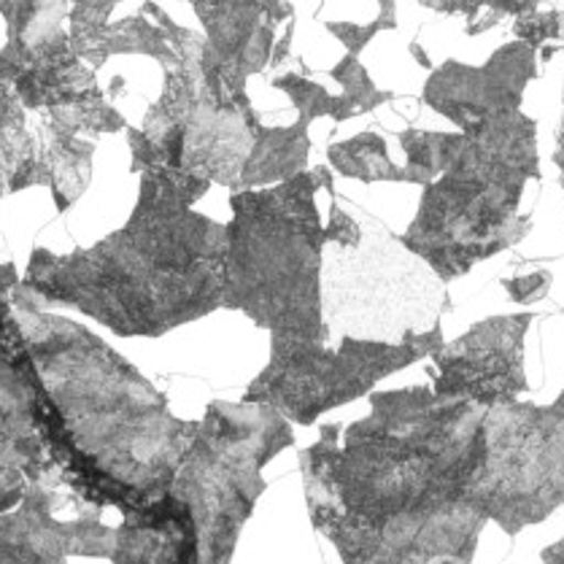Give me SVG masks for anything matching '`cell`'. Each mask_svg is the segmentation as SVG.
<instances>
[{"label":"cell","instance_id":"6da1fadb","mask_svg":"<svg viewBox=\"0 0 564 564\" xmlns=\"http://www.w3.org/2000/svg\"><path fill=\"white\" fill-rule=\"evenodd\" d=\"M486 408L432 387L370 394V416L324 424L300 452L316 530L346 564H470L486 516L470 502Z\"/></svg>","mask_w":564,"mask_h":564},{"label":"cell","instance_id":"7a4b0ae2","mask_svg":"<svg viewBox=\"0 0 564 564\" xmlns=\"http://www.w3.org/2000/svg\"><path fill=\"white\" fill-rule=\"evenodd\" d=\"M208 187L165 167L141 171L138 206L122 230L65 257L39 249L22 284L119 338H162L214 314L225 297L227 225L192 212Z\"/></svg>","mask_w":564,"mask_h":564},{"label":"cell","instance_id":"3957f363","mask_svg":"<svg viewBox=\"0 0 564 564\" xmlns=\"http://www.w3.org/2000/svg\"><path fill=\"white\" fill-rule=\"evenodd\" d=\"M11 314L35 389L54 405L76 446L130 502L165 500L197 422L173 416L158 389L98 335L44 314L22 281L11 290Z\"/></svg>","mask_w":564,"mask_h":564},{"label":"cell","instance_id":"277c9868","mask_svg":"<svg viewBox=\"0 0 564 564\" xmlns=\"http://www.w3.org/2000/svg\"><path fill=\"white\" fill-rule=\"evenodd\" d=\"M329 167L303 171L268 189L232 192L221 308L241 311L270 338L327 344L322 268L324 225L316 192Z\"/></svg>","mask_w":564,"mask_h":564},{"label":"cell","instance_id":"5b68a950","mask_svg":"<svg viewBox=\"0 0 564 564\" xmlns=\"http://www.w3.org/2000/svg\"><path fill=\"white\" fill-rule=\"evenodd\" d=\"M532 178H540L535 119L513 111L478 124L459 133L452 162L424 187L416 219L398 241L443 284L462 279L530 232L519 203Z\"/></svg>","mask_w":564,"mask_h":564},{"label":"cell","instance_id":"8992f818","mask_svg":"<svg viewBox=\"0 0 564 564\" xmlns=\"http://www.w3.org/2000/svg\"><path fill=\"white\" fill-rule=\"evenodd\" d=\"M292 443L290 422L270 405H208L171 486L192 516L197 564H230L238 532L265 489L262 467Z\"/></svg>","mask_w":564,"mask_h":564},{"label":"cell","instance_id":"52a82bcc","mask_svg":"<svg viewBox=\"0 0 564 564\" xmlns=\"http://www.w3.org/2000/svg\"><path fill=\"white\" fill-rule=\"evenodd\" d=\"M446 344L441 322L427 333L405 335L400 344L344 335L338 349L327 344L270 338V362L243 394V403L279 411L286 422L311 427L322 413L373 392L378 381L432 357Z\"/></svg>","mask_w":564,"mask_h":564},{"label":"cell","instance_id":"ba28073f","mask_svg":"<svg viewBox=\"0 0 564 564\" xmlns=\"http://www.w3.org/2000/svg\"><path fill=\"white\" fill-rule=\"evenodd\" d=\"M470 502L508 535L564 506V392L551 405L513 400L486 408Z\"/></svg>","mask_w":564,"mask_h":564},{"label":"cell","instance_id":"9c48e42d","mask_svg":"<svg viewBox=\"0 0 564 564\" xmlns=\"http://www.w3.org/2000/svg\"><path fill=\"white\" fill-rule=\"evenodd\" d=\"M535 314L491 316L454 344L432 354V392L491 408L519 400L530 389L524 376V335Z\"/></svg>","mask_w":564,"mask_h":564},{"label":"cell","instance_id":"30bf717a","mask_svg":"<svg viewBox=\"0 0 564 564\" xmlns=\"http://www.w3.org/2000/svg\"><path fill=\"white\" fill-rule=\"evenodd\" d=\"M535 76V50L516 41L491 54L481 68L454 59L441 65L424 87V104L457 124L459 133H470L478 124L521 111V95Z\"/></svg>","mask_w":564,"mask_h":564},{"label":"cell","instance_id":"8fae6325","mask_svg":"<svg viewBox=\"0 0 564 564\" xmlns=\"http://www.w3.org/2000/svg\"><path fill=\"white\" fill-rule=\"evenodd\" d=\"M9 41L0 50V79H52L68 74L76 57L65 30L68 0H0Z\"/></svg>","mask_w":564,"mask_h":564},{"label":"cell","instance_id":"7c38bea8","mask_svg":"<svg viewBox=\"0 0 564 564\" xmlns=\"http://www.w3.org/2000/svg\"><path fill=\"white\" fill-rule=\"evenodd\" d=\"M35 184H46L41 135L30 130V111L14 87L0 79V197Z\"/></svg>","mask_w":564,"mask_h":564},{"label":"cell","instance_id":"4fadbf2b","mask_svg":"<svg viewBox=\"0 0 564 564\" xmlns=\"http://www.w3.org/2000/svg\"><path fill=\"white\" fill-rule=\"evenodd\" d=\"M311 152L308 124L297 119L290 128H265L262 124L257 133L254 149H251L249 162H246L241 178H238L236 192L273 187V184L286 182L305 171Z\"/></svg>","mask_w":564,"mask_h":564},{"label":"cell","instance_id":"5bb4252c","mask_svg":"<svg viewBox=\"0 0 564 564\" xmlns=\"http://www.w3.org/2000/svg\"><path fill=\"white\" fill-rule=\"evenodd\" d=\"M113 54H149V57L160 59L162 68H171L178 59L167 30L162 25H154V22H147L143 17H133V20L108 25L98 44L93 46V52L84 57V63L93 70H98Z\"/></svg>","mask_w":564,"mask_h":564},{"label":"cell","instance_id":"9a60e30c","mask_svg":"<svg viewBox=\"0 0 564 564\" xmlns=\"http://www.w3.org/2000/svg\"><path fill=\"white\" fill-rule=\"evenodd\" d=\"M327 160L329 167H335L340 176L357 178L362 184H405V171L394 165L392 158H389L387 141L378 133H359L349 141L333 143L327 149Z\"/></svg>","mask_w":564,"mask_h":564},{"label":"cell","instance_id":"2e32d148","mask_svg":"<svg viewBox=\"0 0 564 564\" xmlns=\"http://www.w3.org/2000/svg\"><path fill=\"white\" fill-rule=\"evenodd\" d=\"M459 133H430V130H403L400 133V143H403L405 152V184H419V187H427L430 182H435L443 171L448 167V162L454 158V149H457Z\"/></svg>","mask_w":564,"mask_h":564},{"label":"cell","instance_id":"e0dca14e","mask_svg":"<svg viewBox=\"0 0 564 564\" xmlns=\"http://www.w3.org/2000/svg\"><path fill=\"white\" fill-rule=\"evenodd\" d=\"M273 87L290 95L292 104L297 106L300 122L303 124H311L314 119H322V117L335 119V122H346V119L357 117V111H354L351 104L344 98V95L335 98V95H329L322 84L303 79V76H295V74L275 76Z\"/></svg>","mask_w":564,"mask_h":564},{"label":"cell","instance_id":"ac0fdd59","mask_svg":"<svg viewBox=\"0 0 564 564\" xmlns=\"http://www.w3.org/2000/svg\"><path fill=\"white\" fill-rule=\"evenodd\" d=\"M70 3H74L68 11L70 46H74L76 57L84 59L106 33L108 17L119 0H70Z\"/></svg>","mask_w":564,"mask_h":564},{"label":"cell","instance_id":"d6986e66","mask_svg":"<svg viewBox=\"0 0 564 564\" xmlns=\"http://www.w3.org/2000/svg\"><path fill=\"white\" fill-rule=\"evenodd\" d=\"M329 76L344 87V98L349 100L354 111H357V117L365 111H373V108L389 104V100L394 98L392 93H383V89L376 87L373 79L368 76V70L357 63L354 54L351 57L340 59V63L329 70Z\"/></svg>","mask_w":564,"mask_h":564},{"label":"cell","instance_id":"ffe728a7","mask_svg":"<svg viewBox=\"0 0 564 564\" xmlns=\"http://www.w3.org/2000/svg\"><path fill=\"white\" fill-rule=\"evenodd\" d=\"M551 281H554V275L549 270H535V273L516 275V279H502V290L508 292L513 303L532 305L549 295Z\"/></svg>","mask_w":564,"mask_h":564},{"label":"cell","instance_id":"44dd1931","mask_svg":"<svg viewBox=\"0 0 564 564\" xmlns=\"http://www.w3.org/2000/svg\"><path fill=\"white\" fill-rule=\"evenodd\" d=\"M516 35L521 39V44L532 46V50L549 39H564V14L524 17L516 22Z\"/></svg>","mask_w":564,"mask_h":564},{"label":"cell","instance_id":"7402d4cb","mask_svg":"<svg viewBox=\"0 0 564 564\" xmlns=\"http://www.w3.org/2000/svg\"><path fill=\"white\" fill-rule=\"evenodd\" d=\"M324 236H327L329 246H338V249H357V246L362 243V227H359L349 214L340 212L338 203L333 200V206H329V221L324 225Z\"/></svg>","mask_w":564,"mask_h":564},{"label":"cell","instance_id":"603a6c76","mask_svg":"<svg viewBox=\"0 0 564 564\" xmlns=\"http://www.w3.org/2000/svg\"><path fill=\"white\" fill-rule=\"evenodd\" d=\"M381 28H383L381 22H373V25H368V28L351 25V22H346V25H338V22H329V25H327L329 33L338 35V39L346 44V50H349L351 54L362 52L365 46L370 44V39H373V35H376Z\"/></svg>","mask_w":564,"mask_h":564},{"label":"cell","instance_id":"cb8c5ba5","mask_svg":"<svg viewBox=\"0 0 564 564\" xmlns=\"http://www.w3.org/2000/svg\"><path fill=\"white\" fill-rule=\"evenodd\" d=\"M554 162H556V167H560V187L564 192V106H562V122H560V128H556Z\"/></svg>","mask_w":564,"mask_h":564},{"label":"cell","instance_id":"d4e9b609","mask_svg":"<svg viewBox=\"0 0 564 564\" xmlns=\"http://www.w3.org/2000/svg\"><path fill=\"white\" fill-rule=\"evenodd\" d=\"M540 560H543L545 564H564V540H560V543L549 545V549L540 554Z\"/></svg>","mask_w":564,"mask_h":564}]
</instances>
